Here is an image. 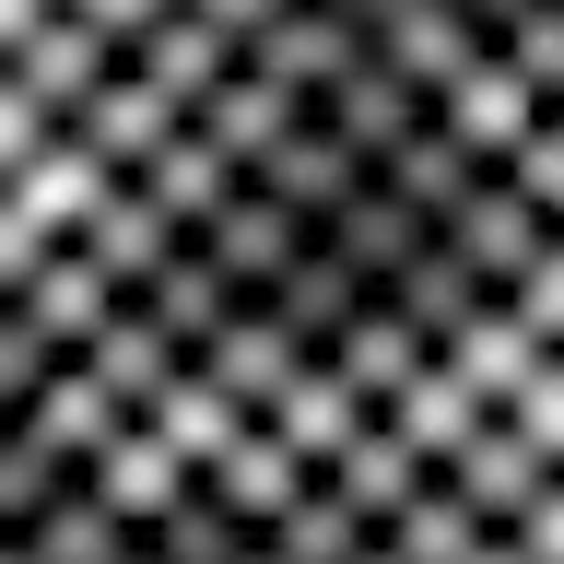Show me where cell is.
<instances>
[{
    "label": "cell",
    "instance_id": "cell-37",
    "mask_svg": "<svg viewBox=\"0 0 564 564\" xmlns=\"http://www.w3.org/2000/svg\"><path fill=\"white\" fill-rule=\"evenodd\" d=\"M47 365H59V341H47V329H35V317L12 306V294H0V412H12V400H24V388L47 377Z\"/></svg>",
    "mask_w": 564,
    "mask_h": 564
},
{
    "label": "cell",
    "instance_id": "cell-16",
    "mask_svg": "<svg viewBox=\"0 0 564 564\" xmlns=\"http://www.w3.org/2000/svg\"><path fill=\"white\" fill-rule=\"evenodd\" d=\"M294 352H306V341H294V329H282V317L259 306V294H236V306L212 317V341L188 352V365H200L212 388H236L247 412H259V400H271V388H282V365H294Z\"/></svg>",
    "mask_w": 564,
    "mask_h": 564
},
{
    "label": "cell",
    "instance_id": "cell-41",
    "mask_svg": "<svg viewBox=\"0 0 564 564\" xmlns=\"http://www.w3.org/2000/svg\"><path fill=\"white\" fill-rule=\"evenodd\" d=\"M47 130H59V118H47V106H35L24 83H12V70H0V176L24 165V153H35V141H47Z\"/></svg>",
    "mask_w": 564,
    "mask_h": 564
},
{
    "label": "cell",
    "instance_id": "cell-3",
    "mask_svg": "<svg viewBox=\"0 0 564 564\" xmlns=\"http://www.w3.org/2000/svg\"><path fill=\"white\" fill-rule=\"evenodd\" d=\"M188 247H200L212 271L236 282V294H259V282H271L294 247H306V212L282 200V188H259V176H236V188H224L200 224H188Z\"/></svg>",
    "mask_w": 564,
    "mask_h": 564
},
{
    "label": "cell",
    "instance_id": "cell-42",
    "mask_svg": "<svg viewBox=\"0 0 564 564\" xmlns=\"http://www.w3.org/2000/svg\"><path fill=\"white\" fill-rule=\"evenodd\" d=\"M47 247H59V236H47V224H35V212L12 200V188H0V294H12V282H24L35 259H47Z\"/></svg>",
    "mask_w": 564,
    "mask_h": 564
},
{
    "label": "cell",
    "instance_id": "cell-18",
    "mask_svg": "<svg viewBox=\"0 0 564 564\" xmlns=\"http://www.w3.org/2000/svg\"><path fill=\"white\" fill-rule=\"evenodd\" d=\"M317 352H329V365H341V377L365 388V400H388V388L412 377V365H423V352H435V341H423L412 317H400V306H388V294H377V282H365V294H352V306H341V329H329V341H317Z\"/></svg>",
    "mask_w": 564,
    "mask_h": 564
},
{
    "label": "cell",
    "instance_id": "cell-27",
    "mask_svg": "<svg viewBox=\"0 0 564 564\" xmlns=\"http://www.w3.org/2000/svg\"><path fill=\"white\" fill-rule=\"evenodd\" d=\"M130 176H141V188H153V200H165V212H176V224H200V212L224 200V188H236L247 165H236V153H224V141L200 130V118H176V130L153 141V153H141Z\"/></svg>",
    "mask_w": 564,
    "mask_h": 564
},
{
    "label": "cell",
    "instance_id": "cell-11",
    "mask_svg": "<svg viewBox=\"0 0 564 564\" xmlns=\"http://www.w3.org/2000/svg\"><path fill=\"white\" fill-rule=\"evenodd\" d=\"M118 59H130L141 83H153V95H176V106H188V95L212 83V70H236V35L212 24L200 0H165V12H141V24L118 35Z\"/></svg>",
    "mask_w": 564,
    "mask_h": 564
},
{
    "label": "cell",
    "instance_id": "cell-8",
    "mask_svg": "<svg viewBox=\"0 0 564 564\" xmlns=\"http://www.w3.org/2000/svg\"><path fill=\"white\" fill-rule=\"evenodd\" d=\"M106 59H118V35H106L95 12H83V0H47V12H35V24L12 35V47H0V70H12V83H24V95L47 106V118H59V106L83 95V83H95Z\"/></svg>",
    "mask_w": 564,
    "mask_h": 564
},
{
    "label": "cell",
    "instance_id": "cell-45",
    "mask_svg": "<svg viewBox=\"0 0 564 564\" xmlns=\"http://www.w3.org/2000/svg\"><path fill=\"white\" fill-rule=\"evenodd\" d=\"M200 12H212V24H224V35H247V24H259V12H271V0H200Z\"/></svg>",
    "mask_w": 564,
    "mask_h": 564
},
{
    "label": "cell",
    "instance_id": "cell-33",
    "mask_svg": "<svg viewBox=\"0 0 564 564\" xmlns=\"http://www.w3.org/2000/svg\"><path fill=\"white\" fill-rule=\"evenodd\" d=\"M377 176H388V188H400V200L423 212V224H435V212H447L458 188H470V153H458V141L435 130V118H423V130H400V141L377 153Z\"/></svg>",
    "mask_w": 564,
    "mask_h": 564
},
{
    "label": "cell",
    "instance_id": "cell-19",
    "mask_svg": "<svg viewBox=\"0 0 564 564\" xmlns=\"http://www.w3.org/2000/svg\"><path fill=\"white\" fill-rule=\"evenodd\" d=\"M317 118H329V130H341L352 153L377 165V153H388L400 130H423V95H412V83H400L388 59H377V47H365V59H352L341 83H317Z\"/></svg>",
    "mask_w": 564,
    "mask_h": 564
},
{
    "label": "cell",
    "instance_id": "cell-32",
    "mask_svg": "<svg viewBox=\"0 0 564 564\" xmlns=\"http://www.w3.org/2000/svg\"><path fill=\"white\" fill-rule=\"evenodd\" d=\"M141 541H153V553H165V564H236L247 541H259V529H247L236 506H224V494H212L200 470H188V494H176L165 518H141Z\"/></svg>",
    "mask_w": 564,
    "mask_h": 564
},
{
    "label": "cell",
    "instance_id": "cell-7",
    "mask_svg": "<svg viewBox=\"0 0 564 564\" xmlns=\"http://www.w3.org/2000/svg\"><path fill=\"white\" fill-rule=\"evenodd\" d=\"M435 470H447V482L470 494V518H482V529H506V518L529 506V494H541V482L564 470V458H541V435H529V423L482 412V423H470V435H458L447 458H435Z\"/></svg>",
    "mask_w": 564,
    "mask_h": 564
},
{
    "label": "cell",
    "instance_id": "cell-50",
    "mask_svg": "<svg viewBox=\"0 0 564 564\" xmlns=\"http://www.w3.org/2000/svg\"><path fill=\"white\" fill-rule=\"evenodd\" d=\"M329 12H352V24H377V12H388V0H329Z\"/></svg>",
    "mask_w": 564,
    "mask_h": 564
},
{
    "label": "cell",
    "instance_id": "cell-6",
    "mask_svg": "<svg viewBox=\"0 0 564 564\" xmlns=\"http://www.w3.org/2000/svg\"><path fill=\"white\" fill-rule=\"evenodd\" d=\"M176 236H188V224H176V212L153 200V188H141V176H95V200L70 212V247H83V259H95V271L118 282V294H130V282L153 271V259H165Z\"/></svg>",
    "mask_w": 564,
    "mask_h": 564
},
{
    "label": "cell",
    "instance_id": "cell-54",
    "mask_svg": "<svg viewBox=\"0 0 564 564\" xmlns=\"http://www.w3.org/2000/svg\"><path fill=\"white\" fill-rule=\"evenodd\" d=\"M553 236H564V224H553Z\"/></svg>",
    "mask_w": 564,
    "mask_h": 564
},
{
    "label": "cell",
    "instance_id": "cell-2",
    "mask_svg": "<svg viewBox=\"0 0 564 564\" xmlns=\"http://www.w3.org/2000/svg\"><path fill=\"white\" fill-rule=\"evenodd\" d=\"M423 118H435V130L470 153V165H506V153L541 130V83H529L506 47H482V59L458 70V83H435V106H423Z\"/></svg>",
    "mask_w": 564,
    "mask_h": 564
},
{
    "label": "cell",
    "instance_id": "cell-24",
    "mask_svg": "<svg viewBox=\"0 0 564 564\" xmlns=\"http://www.w3.org/2000/svg\"><path fill=\"white\" fill-rule=\"evenodd\" d=\"M247 176H259V188H282V200H294V212L317 224V212H329V200L352 188V176H365V153H352V141H341V130H329V118L306 106V118H294V130H282L271 153L247 165Z\"/></svg>",
    "mask_w": 564,
    "mask_h": 564
},
{
    "label": "cell",
    "instance_id": "cell-31",
    "mask_svg": "<svg viewBox=\"0 0 564 564\" xmlns=\"http://www.w3.org/2000/svg\"><path fill=\"white\" fill-rule=\"evenodd\" d=\"M95 176H118V165H95V153H83V141H70V130H47V141H35V153H24V165L0 176V188H12V200H24L35 224H47V236H70V212L95 200Z\"/></svg>",
    "mask_w": 564,
    "mask_h": 564
},
{
    "label": "cell",
    "instance_id": "cell-25",
    "mask_svg": "<svg viewBox=\"0 0 564 564\" xmlns=\"http://www.w3.org/2000/svg\"><path fill=\"white\" fill-rule=\"evenodd\" d=\"M377 294H388V306H400V317H412L423 341H447V329H458V317H470V306H482L494 282H482V271H470V259H458V247H447V236H423V247H412V259H400V271H388V282H377Z\"/></svg>",
    "mask_w": 564,
    "mask_h": 564
},
{
    "label": "cell",
    "instance_id": "cell-46",
    "mask_svg": "<svg viewBox=\"0 0 564 564\" xmlns=\"http://www.w3.org/2000/svg\"><path fill=\"white\" fill-rule=\"evenodd\" d=\"M458 12H470V24H482V35H506V24H518V12H529V0H458Z\"/></svg>",
    "mask_w": 564,
    "mask_h": 564
},
{
    "label": "cell",
    "instance_id": "cell-13",
    "mask_svg": "<svg viewBox=\"0 0 564 564\" xmlns=\"http://www.w3.org/2000/svg\"><path fill=\"white\" fill-rule=\"evenodd\" d=\"M317 236L341 247V259H352V271H365V282H388V271H400V259H412L423 236H435V224H423V212L400 200V188H388L377 165H365V176H352V188H341V200L317 212Z\"/></svg>",
    "mask_w": 564,
    "mask_h": 564
},
{
    "label": "cell",
    "instance_id": "cell-55",
    "mask_svg": "<svg viewBox=\"0 0 564 564\" xmlns=\"http://www.w3.org/2000/svg\"><path fill=\"white\" fill-rule=\"evenodd\" d=\"M553 352H564V341H553Z\"/></svg>",
    "mask_w": 564,
    "mask_h": 564
},
{
    "label": "cell",
    "instance_id": "cell-26",
    "mask_svg": "<svg viewBox=\"0 0 564 564\" xmlns=\"http://www.w3.org/2000/svg\"><path fill=\"white\" fill-rule=\"evenodd\" d=\"M377 412H388V423H400V435H412V447H423V458H447V447H458V435H470V423H482V412H494V400H482V388H470V377H458L447 352H423V365H412V377H400V388H388Z\"/></svg>",
    "mask_w": 564,
    "mask_h": 564
},
{
    "label": "cell",
    "instance_id": "cell-53",
    "mask_svg": "<svg viewBox=\"0 0 564 564\" xmlns=\"http://www.w3.org/2000/svg\"><path fill=\"white\" fill-rule=\"evenodd\" d=\"M541 106H553V118H564V83H553V95H541Z\"/></svg>",
    "mask_w": 564,
    "mask_h": 564
},
{
    "label": "cell",
    "instance_id": "cell-20",
    "mask_svg": "<svg viewBox=\"0 0 564 564\" xmlns=\"http://www.w3.org/2000/svg\"><path fill=\"white\" fill-rule=\"evenodd\" d=\"M141 423H153V435H165V447L188 458V470H200V458H224V447L247 435V400H236V388H212L200 365L176 352V365H165V388L141 400Z\"/></svg>",
    "mask_w": 564,
    "mask_h": 564
},
{
    "label": "cell",
    "instance_id": "cell-51",
    "mask_svg": "<svg viewBox=\"0 0 564 564\" xmlns=\"http://www.w3.org/2000/svg\"><path fill=\"white\" fill-rule=\"evenodd\" d=\"M236 564H282V553H271V541H247V553H236Z\"/></svg>",
    "mask_w": 564,
    "mask_h": 564
},
{
    "label": "cell",
    "instance_id": "cell-35",
    "mask_svg": "<svg viewBox=\"0 0 564 564\" xmlns=\"http://www.w3.org/2000/svg\"><path fill=\"white\" fill-rule=\"evenodd\" d=\"M59 482H70V458H59V447H35L24 423L0 412V529H24V518H35V506H47Z\"/></svg>",
    "mask_w": 564,
    "mask_h": 564
},
{
    "label": "cell",
    "instance_id": "cell-40",
    "mask_svg": "<svg viewBox=\"0 0 564 564\" xmlns=\"http://www.w3.org/2000/svg\"><path fill=\"white\" fill-rule=\"evenodd\" d=\"M506 529H518V553H529V564H564V470H553L541 494H529V506H518Z\"/></svg>",
    "mask_w": 564,
    "mask_h": 564
},
{
    "label": "cell",
    "instance_id": "cell-38",
    "mask_svg": "<svg viewBox=\"0 0 564 564\" xmlns=\"http://www.w3.org/2000/svg\"><path fill=\"white\" fill-rule=\"evenodd\" d=\"M506 176H518L529 200H541V212L564 224V118H553V106H541V130H529L518 153H506Z\"/></svg>",
    "mask_w": 564,
    "mask_h": 564
},
{
    "label": "cell",
    "instance_id": "cell-52",
    "mask_svg": "<svg viewBox=\"0 0 564 564\" xmlns=\"http://www.w3.org/2000/svg\"><path fill=\"white\" fill-rule=\"evenodd\" d=\"M0 564H35V553H24V541H0Z\"/></svg>",
    "mask_w": 564,
    "mask_h": 564
},
{
    "label": "cell",
    "instance_id": "cell-5",
    "mask_svg": "<svg viewBox=\"0 0 564 564\" xmlns=\"http://www.w3.org/2000/svg\"><path fill=\"white\" fill-rule=\"evenodd\" d=\"M176 118H188V106H176V95H153V83H141L130 59H106L95 83H83V95L59 106V130L83 141V153H95V165H118V176H130L141 153H153V141L176 130Z\"/></svg>",
    "mask_w": 564,
    "mask_h": 564
},
{
    "label": "cell",
    "instance_id": "cell-44",
    "mask_svg": "<svg viewBox=\"0 0 564 564\" xmlns=\"http://www.w3.org/2000/svg\"><path fill=\"white\" fill-rule=\"evenodd\" d=\"M458 564H529V553H518V529H482V541H470Z\"/></svg>",
    "mask_w": 564,
    "mask_h": 564
},
{
    "label": "cell",
    "instance_id": "cell-30",
    "mask_svg": "<svg viewBox=\"0 0 564 564\" xmlns=\"http://www.w3.org/2000/svg\"><path fill=\"white\" fill-rule=\"evenodd\" d=\"M83 365H95V377L118 388V412H141V400H153V388H165L176 341H165V329H153V317L130 306V294H118V306L95 317V341H83Z\"/></svg>",
    "mask_w": 564,
    "mask_h": 564
},
{
    "label": "cell",
    "instance_id": "cell-22",
    "mask_svg": "<svg viewBox=\"0 0 564 564\" xmlns=\"http://www.w3.org/2000/svg\"><path fill=\"white\" fill-rule=\"evenodd\" d=\"M200 482L224 494V506H236L247 529H271L282 506H294V494L317 482V470H306V458H294V447H282V435H271V423H259V412H247V435H236V447H224V458H200Z\"/></svg>",
    "mask_w": 564,
    "mask_h": 564
},
{
    "label": "cell",
    "instance_id": "cell-23",
    "mask_svg": "<svg viewBox=\"0 0 564 564\" xmlns=\"http://www.w3.org/2000/svg\"><path fill=\"white\" fill-rule=\"evenodd\" d=\"M12 306H24V317H35V329H47L59 352H83V341H95V317L118 306V282H106L95 259H83V247L59 236V247H47V259H35L24 282H12Z\"/></svg>",
    "mask_w": 564,
    "mask_h": 564
},
{
    "label": "cell",
    "instance_id": "cell-21",
    "mask_svg": "<svg viewBox=\"0 0 564 564\" xmlns=\"http://www.w3.org/2000/svg\"><path fill=\"white\" fill-rule=\"evenodd\" d=\"M130 306H141V317H153V329H165V341H176V352H200V341H212V317L236 306V282H224V271H212V259H200V247L176 236V247H165V259H153V271H141V282H130Z\"/></svg>",
    "mask_w": 564,
    "mask_h": 564
},
{
    "label": "cell",
    "instance_id": "cell-49",
    "mask_svg": "<svg viewBox=\"0 0 564 564\" xmlns=\"http://www.w3.org/2000/svg\"><path fill=\"white\" fill-rule=\"evenodd\" d=\"M352 564H400V553H388V541H377V529H365V541H352Z\"/></svg>",
    "mask_w": 564,
    "mask_h": 564
},
{
    "label": "cell",
    "instance_id": "cell-14",
    "mask_svg": "<svg viewBox=\"0 0 564 564\" xmlns=\"http://www.w3.org/2000/svg\"><path fill=\"white\" fill-rule=\"evenodd\" d=\"M306 106H317V95H294V83H271V70H247V59H236V70H212L200 95H188V118H200V130L236 153V165H259V153H271V141L306 118Z\"/></svg>",
    "mask_w": 564,
    "mask_h": 564
},
{
    "label": "cell",
    "instance_id": "cell-28",
    "mask_svg": "<svg viewBox=\"0 0 564 564\" xmlns=\"http://www.w3.org/2000/svg\"><path fill=\"white\" fill-rule=\"evenodd\" d=\"M377 541H388L400 564H458L470 541H482V518H470V494H458L447 470H423V482H412V494H400V506L377 518Z\"/></svg>",
    "mask_w": 564,
    "mask_h": 564
},
{
    "label": "cell",
    "instance_id": "cell-47",
    "mask_svg": "<svg viewBox=\"0 0 564 564\" xmlns=\"http://www.w3.org/2000/svg\"><path fill=\"white\" fill-rule=\"evenodd\" d=\"M35 12H47V0H0V47H12V35H24Z\"/></svg>",
    "mask_w": 564,
    "mask_h": 564
},
{
    "label": "cell",
    "instance_id": "cell-4",
    "mask_svg": "<svg viewBox=\"0 0 564 564\" xmlns=\"http://www.w3.org/2000/svg\"><path fill=\"white\" fill-rule=\"evenodd\" d=\"M236 59L271 70V83H294V95H317V83H341V70L365 59V24L329 12V0H271V12L236 35Z\"/></svg>",
    "mask_w": 564,
    "mask_h": 564
},
{
    "label": "cell",
    "instance_id": "cell-17",
    "mask_svg": "<svg viewBox=\"0 0 564 564\" xmlns=\"http://www.w3.org/2000/svg\"><path fill=\"white\" fill-rule=\"evenodd\" d=\"M352 294H365V271H352L341 247L317 236V224H306V247H294V259H282V271L259 282V306H271V317H282V329H294L306 352L329 341V329H341V306H352Z\"/></svg>",
    "mask_w": 564,
    "mask_h": 564
},
{
    "label": "cell",
    "instance_id": "cell-39",
    "mask_svg": "<svg viewBox=\"0 0 564 564\" xmlns=\"http://www.w3.org/2000/svg\"><path fill=\"white\" fill-rule=\"evenodd\" d=\"M506 423H529V435H541V458H564V352H541V365L518 377Z\"/></svg>",
    "mask_w": 564,
    "mask_h": 564
},
{
    "label": "cell",
    "instance_id": "cell-9",
    "mask_svg": "<svg viewBox=\"0 0 564 564\" xmlns=\"http://www.w3.org/2000/svg\"><path fill=\"white\" fill-rule=\"evenodd\" d=\"M365 47H377V59L400 70V83H412L423 106H435V83H458V70L482 59L494 35L470 24V12H458V0H388L377 24H365Z\"/></svg>",
    "mask_w": 564,
    "mask_h": 564
},
{
    "label": "cell",
    "instance_id": "cell-12",
    "mask_svg": "<svg viewBox=\"0 0 564 564\" xmlns=\"http://www.w3.org/2000/svg\"><path fill=\"white\" fill-rule=\"evenodd\" d=\"M365 412H377V400H365V388H352L341 365H329V352H294V365H282V388L259 400V423H271L282 447L306 458V470H317L329 447H341V435H352Z\"/></svg>",
    "mask_w": 564,
    "mask_h": 564
},
{
    "label": "cell",
    "instance_id": "cell-48",
    "mask_svg": "<svg viewBox=\"0 0 564 564\" xmlns=\"http://www.w3.org/2000/svg\"><path fill=\"white\" fill-rule=\"evenodd\" d=\"M106 564H165V553H153V541H141V529H130V541H118V553H106Z\"/></svg>",
    "mask_w": 564,
    "mask_h": 564
},
{
    "label": "cell",
    "instance_id": "cell-34",
    "mask_svg": "<svg viewBox=\"0 0 564 564\" xmlns=\"http://www.w3.org/2000/svg\"><path fill=\"white\" fill-rule=\"evenodd\" d=\"M259 541H271L282 564H352V541H365V518H352V506H341L329 482H306V494H294V506H282L271 529H259Z\"/></svg>",
    "mask_w": 564,
    "mask_h": 564
},
{
    "label": "cell",
    "instance_id": "cell-36",
    "mask_svg": "<svg viewBox=\"0 0 564 564\" xmlns=\"http://www.w3.org/2000/svg\"><path fill=\"white\" fill-rule=\"evenodd\" d=\"M494 47H506V59H518L529 83H541V95H553V83H564V0H529L518 24L494 35Z\"/></svg>",
    "mask_w": 564,
    "mask_h": 564
},
{
    "label": "cell",
    "instance_id": "cell-29",
    "mask_svg": "<svg viewBox=\"0 0 564 564\" xmlns=\"http://www.w3.org/2000/svg\"><path fill=\"white\" fill-rule=\"evenodd\" d=\"M0 541H24L35 564H106V553H118V541H130V518H106L95 494H83V470H70V482L47 494V506H35L24 529H0Z\"/></svg>",
    "mask_w": 564,
    "mask_h": 564
},
{
    "label": "cell",
    "instance_id": "cell-15",
    "mask_svg": "<svg viewBox=\"0 0 564 564\" xmlns=\"http://www.w3.org/2000/svg\"><path fill=\"white\" fill-rule=\"evenodd\" d=\"M12 423H24L35 447H59L70 470H83V458L106 447V423H118V388H106L95 365H83V352H59V365H47V377H35L24 400H12Z\"/></svg>",
    "mask_w": 564,
    "mask_h": 564
},
{
    "label": "cell",
    "instance_id": "cell-43",
    "mask_svg": "<svg viewBox=\"0 0 564 564\" xmlns=\"http://www.w3.org/2000/svg\"><path fill=\"white\" fill-rule=\"evenodd\" d=\"M83 12H95V24H106V35H130V24H141V12H165V0H83Z\"/></svg>",
    "mask_w": 564,
    "mask_h": 564
},
{
    "label": "cell",
    "instance_id": "cell-1",
    "mask_svg": "<svg viewBox=\"0 0 564 564\" xmlns=\"http://www.w3.org/2000/svg\"><path fill=\"white\" fill-rule=\"evenodd\" d=\"M435 236H447L458 259H470V271H482L494 294H506V282H518L529 259L553 247V212L529 200V188H518V176H506V165H470V188H458V200L435 212Z\"/></svg>",
    "mask_w": 564,
    "mask_h": 564
},
{
    "label": "cell",
    "instance_id": "cell-10",
    "mask_svg": "<svg viewBox=\"0 0 564 564\" xmlns=\"http://www.w3.org/2000/svg\"><path fill=\"white\" fill-rule=\"evenodd\" d=\"M83 494H95L106 518H130V529H141V518H165L176 494H188V458H176L141 412H118V423H106V447L83 458Z\"/></svg>",
    "mask_w": 564,
    "mask_h": 564
}]
</instances>
